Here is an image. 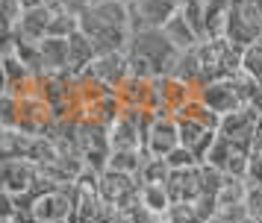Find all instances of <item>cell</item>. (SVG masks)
I'll return each mask as SVG.
<instances>
[{
  "label": "cell",
  "mask_w": 262,
  "mask_h": 223,
  "mask_svg": "<svg viewBox=\"0 0 262 223\" xmlns=\"http://www.w3.org/2000/svg\"><path fill=\"white\" fill-rule=\"evenodd\" d=\"M0 223H18V220H0Z\"/></svg>",
  "instance_id": "obj_22"
},
{
  "label": "cell",
  "mask_w": 262,
  "mask_h": 223,
  "mask_svg": "<svg viewBox=\"0 0 262 223\" xmlns=\"http://www.w3.org/2000/svg\"><path fill=\"white\" fill-rule=\"evenodd\" d=\"M124 53L130 62V77H142V80L171 77L180 62V50L171 44V38L162 30H136Z\"/></svg>",
  "instance_id": "obj_2"
},
{
  "label": "cell",
  "mask_w": 262,
  "mask_h": 223,
  "mask_svg": "<svg viewBox=\"0 0 262 223\" xmlns=\"http://www.w3.org/2000/svg\"><path fill=\"white\" fill-rule=\"evenodd\" d=\"M18 3H21V9H38V6H53L59 0H18Z\"/></svg>",
  "instance_id": "obj_20"
},
{
  "label": "cell",
  "mask_w": 262,
  "mask_h": 223,
  "mask_svg": "<svg viewBox=\"0 0 262 223\" xmlns=\"http://www.w3.org/2000/svg\"><path fill=\"white\" fill-rule=\"evenodd\" d=\"M9 94V82H6V70H3V56H0V97Z\"/></svg>",
  "instance_id": "obj_21"
},
{
  "label": "cell",
  "mask_w": 262,
  "mask_h": 223,
  "mask_svg": "<svg viewBox=\"0 0 262 223\" xmlns=\"http://www.w3.org/2000/svg\"><path fill=\"white\" fill-rule=\"evenodd\" d=\"M53 223H68V220H53Z\"/></svg>",
  "instance_id": "obj_23"
},
{
  "label": "cell",
  "mask_w": 262,
  "mask_h": 223,
  "mask_svg": "<svg viewBox=\"0 0 262 223\" xmlns=\"http://www.w3.org/2000/svg\"><path fill=\"white\" fill-rule=\"evenodd\" d=\"M41 73H68V38H41Z\"/></svg>",
  "instance_id": "obj_13"
},
{
  "label": "cell",
  "mask_w": 262,
  "mask_h": 223,
  "mask_svg": "<svg viewBox=\"0 0 262 223\" xmlns=\"http://www.w3.org/2000/svg\"><path fill=\"white\" fill-rule=\"evenodd\" d=\"M165 162H168V167H171V170H189V167H198V156H194V153L189 150V147H183V144H180L177 150H171L165 156Z\"/></svg>",
  "instance_id": "obj_17"
},
{
  "label": "cell",
  "mask_w": 262,
  "mask_h": 223,
  "mask_svg": "<svg viewBox=\"0 0 262 223\" xmlns=\"http://www.w3.org/2000/svg\"><path fill=\"white\" fill-rule=\"evenodd\" d=\"M227 38L238 44L242 50L253 41H262V3L256 0H236L230 23H227Z\"/></svg>",
  "instance_id": "obj_4"
},
{
  "label": "cell",
  "mask_w": 262,
  "mask_h": 223,
  "mask_svg": "<svg viewBox=\"0 0 262 223\" xmlns=\"http://www.w3.org/2000/svg\"><path fill=\"white\" fill-rule=\"evenodd\" d=\"M139 203H142V209H147L150 214H156V217L168 214L171 206H174V200L168 194L165 182H142V185H139Z\"/></svg>",
  "instance_id": "obj_15"
},
{
  "label": "cell",
  "mask_w": 262,
  "mask_h": 223,
  "mask_svg": "<svg viewBox=\"0 0 262 223\" xmlns=\"http://www.w3.org/2000/svg\"><path fill=\"white\" fill-rule=\"evenodd\" d=\"M256 3H262V0H256Z\"/></svg>",
  "instance_id": "obj_24"
},
{
  "label": "cell",
  "mask_w": 262,
  "mask_h": 223,
  "mask_svg": "<svg viewBox=\"0 0 262 223\" xmlns=\"http://www.w3.org/2000/svg\"><path fill=\"white\" fill-rule=\"evenodd\" d=\"M250 156H253V147L250 144H238V141H230L224 135H218L203 164H209L218 174L233 176V179H248Z\"/></svg>",
  "instance_id": "obj_3"
},
{
  "label": "cell",
  "mask_w": 262,
  "mask_h": 223,
  "mask_svg": "<svg viewBox=\"0 0 262 223\" xmlns=\"http://www.w3.org/2000/svg\"><path fill=\"white\" fill-rule=\"evenodd\" d=\"M97 59V50L92 44V38L80 30H74L68 35V73L71 77H83L92 68V62Z\"/></svg>",
  "instance_id": "obj_12"
},
{
  "label": "cell",
  "mask_w": 262,
  "mask_h": 223,
  "mask_svg": "<svg viewBox=\"0 0 262 223\" xmlns=\"http://www.w3.org/2000/svg\"><path fill=\"white\" fill-rule=\"evenodd\" d=\"M30 214L36 217V223H53V220H68L74 217V200L71 194H65L59 188H48L33 197Z\"/></svg>",
  "instance_id": "obj_9"
},
{
  "label": "cell",
  "mask_w": 262,
  "mask_h": 223,
  "mask_svg": "<svg viewBox=\"0 0 262 223\" xmlns=\"http://www.w3.org/2000/svg\"><path fill=\"white\" fill-rule=\"evenodd\" d=\"M242 73L262 82V41H253L242 50Z\"/></svg>",
  "instance_id": "obj_16"
},
{
  "label": "cell",
  "mask_w": 262,
  "mask_h": 223,
  "mask_svg": "<svg viewBox=\"0 0 262 223\" xmlns=\"http://www.w3.org/2000/svg\"><path fill=\"white\" fill-rule=\"evenodd\" d=\"M180 9H183V0H130L133 33L136 30H162Z\"/></svg>",
  "instance_id": "obj_5"
},
{
  "label": "cell",
  "mask_w": 262,
  "mask_h": 223,
  "mask_svg": "<svg viewBox=\"0 0 262 223\" xmlns=\"http://www.w3.org/2000/svg\"><path fill=\"white\" fill-rule=\"evenodd\" d=\"M85 77H92L97 85H103L106 91H118L124 80L130 77V62L127 53H100L92 62V68L85 70Z\"/></svg>",
  "instance_id": "obj_8"
},
{
  "label": "cell",
  "mask_w": 262,
  "mask_h": 223,
  "mask_svg": "<svg viewBox=\"0 0 262 223\" xmlns=\"http://www.w3.org/2000/svg\"><path fill=\"white\" fill-rule=\"evenodd\" d=\"M80 33H85L100 53H124L133 35L130 0H97L77 15Z\"/></svg>",
  "instance_id": "obj_1"
},
{
  "label": "cell",
  "mask_w": 262,
  "mask_h": 223,
  "mask_svg": "<svg viewBox=\"0 0 262 223\" xmlns=\"http://www.w3.org/2000/svg\"><path fill=\"white\" fill-rule=\"evenodd\" d=\"M50 120H53V109L38 91L18 97V132L21 135L36 138V135H41L50 127Z\"/></svg>",
  "instance_id": "obj_6"
},
{
  "label": "cell",
  "mask_w": 262,
  "mask_h": 223,
  "mask_svg": "<svg viewBox=\"0 0 262 223\" xmlns=\"http://www.w3.org/2000/svg\"><path fill=\"white\" fill-rule=\"evenodd\" d=\"M180 147V129L174 115H154L144 132V156L150 159H165L171 150Z\"/></svg>",
  "instance_id": "obj_7"
},
{
  "label": "cell",
  "mask_w": 262,
  "mask_h": 223,
  "mask_svg": "<svg viewBox=\"0 0 262 223\" xmlns=\"http://www.w3.org/2000/svg\"><path fill=\"white\" fill-rule=\"evenodd\" d=\"M262 109H253V106H245L238 112H230V115L221 117V127H218V135H224L230 141H238V144H250L253 147V132H256V120H259Z\"/></svg>",
  "instance_id": "obj_10"
},
{
  "label": "cell",
  "mask_w": 262,
  "mask_h": 223,
  "mask_svg": "<svg viewBox=\"0 0 262 223\" xmlns=\"http://www.w3.org/2000/svg\"><path fill=\"white\" fill-rule=\"evenodd\" d=\"M177 129H180V144L183 147H189L194 156H198V162H206V156L212 150L215 138H218V129H209L198 123V120H191V117H177Z\"/></svg>",
  "instance_id": "obj_11"
},
{
  "label": "cell",
  "mask_w": 262,
  "mask_h": 223,
  "mask_svg": "<svg viewBox=\"0 0 262 223\" xmlns=\"http://www.w3.org/2000/svg\"><path fill=\"white\" fill-rule=\"evenodd\" d=\"M0 129H18V97H0Z\"/></svg>",
  "instance_id": "obj_18"
},
{
  "label": "cell",
  "mask_w": 262,
  "mask_h": 223,
  "mask_svg": "<svg viewBox=\"0 0 262 223\" xmlns=\"http://www.w3.org/2000/svg\"><path fill=\"white\" fill-rule=\"evenodd\" d=\"M59 3L65 6V9H71L74 15H80L83 9H89V6H95L97 0H59Z\"/></svg>",
  "instance_id": "obj_19"
},
{
  "label": "cell",
  "mask_w": 262,
  "mask_h": 223,
  "mask_svg": "<svg viewBox=\"0 0 262 223\" xmlns=\"http://www.w3.org/2000/svg\"><path fill=\"white\" fill-rule=\"evenodd\" d=\"M162 33L171 38V44L177 47L180 53H186V50H191V47H198L203 41L201 35H198V30L189 23V18L183 15V9H180L177 15L165 23V27H162Z\"/></svg>",
  "instance_id": "obj_14"
}]
</instances>
